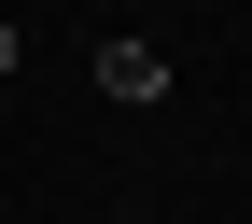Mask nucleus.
I'll list each match as a JSON object with an SVG mask.
<instances>
[{"label": "nucleus", "mask_w": 252, "mask_h": 224, "mask_svg": "<svg viewBox=\"0 0 252 224\" xmlns=\"http://www.w3.org/2000/svg\"><path fill=\"white\" fill-rule=\"evenodd\" d=\"M0 84H14V14H0Z\"/></svg>", "instance_id": "2"}, {"label": "nucleus", "mask_w": 252, "mask_h": 224, "mask_svg": "<svg viewBox=\"0 0 252 224\" xmlns=\"http://www.w3.org/2000/svg\"><path fill=\"white\" fill-rule=\"evenodd\" d=\"M98 98H126V112H140V98H168V56H154L140 28H112V42H98Z\"/></svg>", "instance_id": "1"}]
</instances>
